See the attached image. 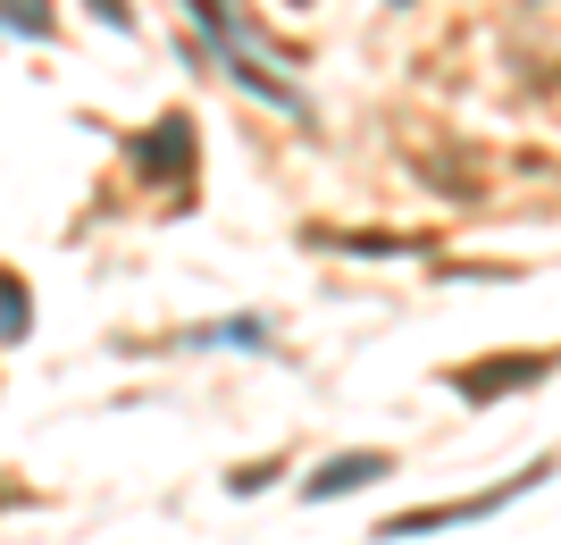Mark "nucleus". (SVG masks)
I'll return each instance as SVG.
<instances>
[{
	"label": "nucleus",
	"instance_id": "423d86ee",
	"mask_svg": "<svg viewBox=\"0 0 561 545\" xmlns=\"http://www.w3.org/2000/svg\"><path fill=\"white\" fill-rule=\"evenodd\" d=\"M193 344H234V353H260V344H268V319H227V328H193Z\"/></svg>",
	"mask_w": 561,
	"mask_h": 545
},
{
	"label": "nucleus",
	"instance_id": "f257e3e1",
	"mask_svg": "<svg viewBox=\"0 0 561 545\" xmlns=\"http://www.w3.org/2000/svg\"><path fill=\"white\" fill-rule=\"evenodd\" d=\"M545 470H528V478H512V487H494V496H478V503H427V512H402V521H386L377 537H427V529H453V521H486V512H503L512 496H528Z\"/></svg>",
	"mask_w": 561,
	"mask_h": 545
},
{
	"label": "nucleus",
	"instance_id": "7ed1b4c3",
	"mask_svg": "<svg viewBox=\"0 0 561 545\" xmlns=\"http://www.w3.org/2000/svg\"><path fill=\"white\" fill-rule=\"evenodd\" d=\"M135 168H142V177H176V168H193V126L185 118H160L151 135L135 143Z\"/></svg>",
	"mask_w": 561,
	"mask_h": 545
},
{
	"label": "nucleus",
	"instance_id": "6e6552de",
	"mask_svg": "<svg viewBox=\"0 0 561 545\" xmlns=\"http://www.w3.org/2000/svg\"><path fill=\"white\" fill-rule=\"evenodd\" d=\"M93 18L101 25H126V0H93Z\"/></svg>",
	"mask_w": 561,
	"mask_h": 545
},
{
	"label": "nucleus",
	"instance_id": "f03ea898",
	"mask_svg": "<svg viewBox=\"0 0 561 545\" xmlns=\"http://www.w3.org/2000/svg\"><path fill=\"white\" fill-rule=\"evenodd\" d=\"M386 470H394V453H335L328 470H310V478H302V496H310V503H328V496H352V487H377Z\"/></svg>",
	"mask_w": 561,
	"mask_h": 545
},
{
	"label": "nucleus",
	"instance_id": "20e7f679",
	"mask_svg": "<svg viewBox=\"0 0 561 545\" xmlns=\"http://www.w3.org/2000/svg\"><path fill=\"white\" fill-rule=\"evenodd\" d=\"M528 378H545V361H486V370H453V395L461 404H486V395H503V386H528Z\"/></svg>",
	"mask_w": 561,
	"mask_h": 545
},
{
	"label": "nucleus",
	"instance_id": "0eeeda50",
	"mask_svg": "<svg viewBox=\"0 0 561 545\" xmlns=\"http://www.w3.org/2000/svg\"><path fill=\"white\" fill-rule=\"evenodd\" d=\"M0 25L9 34H50V9L43 0H0Z\"/></svg>",
	"mask_w": 561,
	"mask_h": 545
},
{
	"label": "nucleus",
	"instance_id": "39448f33",
	"mask_svg": "<svg viewBox=\"0 0 561 545\" xmlns=\"http://www.w3.org/2000/svg\"><path fill=\"white\" fill-rule=\"evenodd\" d=\"M25 328H34V303H25V285L0 269V344H18Z\"/></svg>",
	"mask_w": 561,
	"mask_h": 545
}]
</instances>
